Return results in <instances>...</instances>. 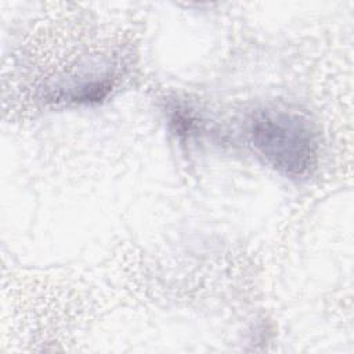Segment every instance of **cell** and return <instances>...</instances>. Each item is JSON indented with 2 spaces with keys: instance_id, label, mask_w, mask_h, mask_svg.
Wrapping results in <instances>:
<instances>
[{
  "instance_id": "obj_1",
  "label": "cell",
  "mask_w": 354,
  "mask_h": 354,
  "mask_svg": "<svg viewBox=\"0 0 354 354\" xmlns=\"http://www.w3.org/2000/svg\"><path fill=\"white\" fill-rule=\"evenodd\" d=\"M248 136L254 151L285 176H307L317 165V133L296 112L281 108L256 111L249 120Z\"/></svg>"
}]
</instances>
